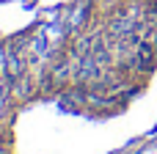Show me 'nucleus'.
Segmentation results:
<instances>
[{
	"label": "nucleus",
	"instance_id": "2",
	"mask_svg": "<svg viewBox=\"0 0 157 154\" xmlns=\"http://www.w3.org/2000/svg\"><path fill=\"white\" fill-rule=\"evenodd\" d=\"M25 74V61H22V55L19 52H8L6 55V77L14 83V80H19Z\"/></svg>",
	"mask_w": 157,
	"mask_h": 154
},
{
	"label": "nucleus",
	"instance_id": "3",
	"mask_svg": "<svg viewBox=\"0 0 157 154\" xmlns=\"http://www.w3.org/2000/svg\"><path fill=\"white\" fill-rule=\"evenodd\" d=\"M86 19H88V3H83V6H77L75 11H72V17H69V30H77V28H83L86 25Z\"/></svg>",
	"mask_w": 157,
	"mask_h": 154
},
{
	"label": "nucleus",
	"instance_id": "5",
	"mask_svg": "<svg viewBox=\"0 0 157 154\" xmlns=\"http://www.w3.org/2000/svg\"><path fill=\"white\" fill-rule=\"evenodd\" d=\"M0 154H11V149H8V146H3V143H0Z\"/></svg>",
	"mask_w": 157,
	"mask_h": 154
},
{
	"label": "nucleus",
	"instance_id": "4",
	"mask_svg": "<svg viewBox=\"0 0 157 154\" xmlns=\"http://www.w3.org/2000/svg\"><path fill=\"white\" fill-rule=\"evenodd\" d=\"M8 77H0V91H8V83H6Z\"/></svg>",
	"mask_w": 157,
	"mask_h": 154
},
{
	"label": "nucleus",
	"instance_id": "1",
	"mask_svg": "<svg viewBox=\"0 0 157 154\" xmlns=\"http://www.w3.org/2000/svg\"><path fill=\"white\" fill-rule=\"evenodd\" d=\"M135 69L138 72H152L157 66V50L155 44H149V41H141L138 44V50H135Z\"/></svg>",
	"mask_w": 157,
	"mask_h": 154
}]
</instances>
